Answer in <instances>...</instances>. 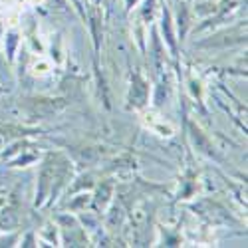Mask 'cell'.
Wrapping results in <instances>:
<instances>
[{"label":"cell","instance_id":"6da1fadb","mask_svg":"<svg viewBox=\"0 0 248 248\" xmlns=\"http://www.w3.org/2000/svg\"><path fill=\"white\" fill-rule=\"evenodd\" d=\"M147 97H149V86L147 81L143 79L139 74H135L133 81H131V93H129V106L133 108H143L147 103Z\"/></svg>","mask_w":248,"mask_h":248},{"label":"cell","instance_id":"7a4b0ae2","mask_svg":"<svg viewBox=\"0 0 248 248\" xmlns=\"http://www.w3.org/2000/svg\"><path fill=\"white\" fill-rule=\"evenodd\" d=\"M179 6H181V14L177 16V26H179L181 40H183L185 32H187V28H189V8H187V4H179Z\"/></svg>","mask_w":248,"mask_h":248}]
</instances>
